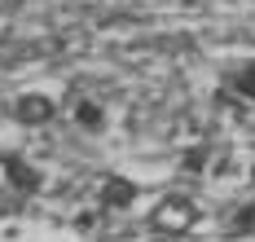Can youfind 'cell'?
<instances>
[{
  "label": "cell",
  "mask_w": 255,
  "mask_h": 242,
  "mask_svg": "<svg viewBox=\"0 0 255 242\" xmlns=\"http://www.w3.org/2000/svg\"><path fill=\"white\" fill-rule=\"evenodd\" d=\"M13 119L26 123V128H40V123H49V119H53V102H49V97H40V93H26V97L13 102Z\"/></svg>",
  "instance_id": "1"
},
{
  "label": "cell",
  "mask_w": 255,
  "mask_h": 242,
  "mask_svg": "<svg viewBox=\"0 0 255 242\" xmlns=\"http://www.w3.org/2000/svg\"><path fill=\"white\" fill-rule=\"evenodd\" d=\"M75 123L84 128V132H102V128H106V115H102V106H97V102L79 97V102H75Z\"/></svg>",
  "instance_id": "2"
},
{
  "label": "cell",
  "mask_w": 255,
  "mask_h": 242,
  "mask_svg": "<svg viewBox=\"0 0 255 242\" xmlns=\"http://www.w3.org/2000/svg\"><path fill=\"white\" fill-rule=\"evenodd\" d=\"M132 198H136V185H132V181H119V176L106 181V189H102V203H106V207H128Z\"/></svg>",
  "instance_id": "3"
},
{
  "label": "cell",
  "mask_w": 255,
  "mask_h": 242,
  "mask_svg": "<svg viewBox=\"0 0 255 242\" xmlns=\"http://www.w3.org/2000/svg\"><path fill=\"white\" fill-rule=\"evenodd\" d=\"M9 185L22 189V194H35V189H40V172L26 167V163H9Z\"/></svg>",
  "instance_id": "4"
},
{
  "label": "cell",
  "mask_w": 255,
  "mask_h": 242,
  "mask_svg": "<svg viewBox=\"0 0 255 242\" xmlns=\"http://www.w3.org/2000/svg\"><path fill=\"white\" fill-rule=\"evenodd\" d=\"M154 216H158V225H167V229H185V225H189V207H185V203H163Z\"/></svg>",
  "instance_id": "5"
},
{
  "label": "cell",
  "mask_w": 255,
  "mask_h": 242,
  "mask_svg": "<svg viewBox=\"0 0 255 242\" xmlns=\"http://www.w3.org/2000/svg\"><path fill=\"white\" fill-rule=\"evenodd\" d=\"M233 88H238V93H247V97L255 102V62H247V66L233 75Z\"/></svg>",
  "instance_id": "6"
},
{
  "label": "cell",
  "mask_w": 255,
  "mask_h": 242,
  "mask_svg": "<svg viewBox=\"0 0 255 242\" xmlns=\"http://www.w3.org/2000/svg\"><path fill=\"white\" fill-rule=\"evenodd\" d=\"M251 181H255V167H251Z\"/></svg>",
  "instance_id": "7"
}]
</instances>
